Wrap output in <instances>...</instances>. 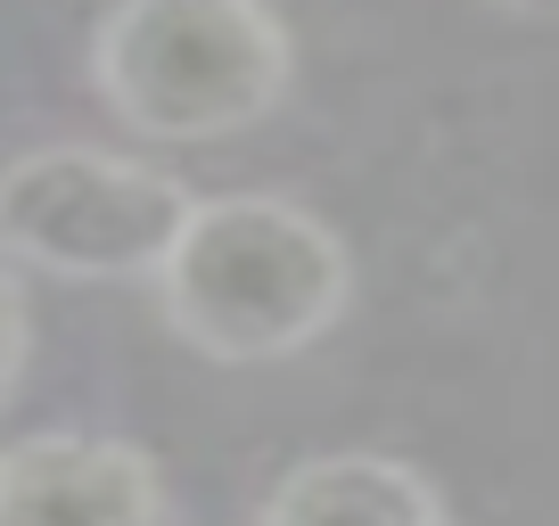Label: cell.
Returning <instances> with one entry per match:
<instances>
[{
  "mask_svg": "<svg viewBox=\"0 0 559 526\" xmlns=\"http://www.w3.org/2000/svg\"><path fill=\"white\" fill-rule=\"evenodd\" d=\"M157 304L206 362H288L354 304V255L297 198H198L157 272Z\"/></svg>",
  "mask_w": 559,
  "mask_h": 526,
  "instance_id": "1",
  "label": "cell"
},
{
  "mask_svg": "<svg viewBox=\"0 0 559 526\" xmlns=\"http://www.w3.org/2000/svg\"><path fill=\"white\" fill-rule=\"evenodd\" d=\"M297 41L272 0H116L91 34V91L140 141H230L288 99Z\"/></svg>",
  "mask_w": 559,
  "mask_h": 526,
  "instance_id": "2",
  "label": "cell"
},
{
  "mask_svg": "<svg viewBox=\"0 0 559 526\" xmlns=\"http://www.w3.org/2000/svg\"><path fill=\"white\" fill-rule=\"evenodd\" d=\"M198 198L116 148H34L0 165V263L50 280H157Z\"/></svg>",
  "mask_w": 559,
  "mask_h": 526,
  "instance_id": "3",
  "label": "cell"
},
{
  "mask_svg": "<svg viewBox=\"0 0 559 526\" xmlns=\"http://www.w3.org/2000/svg\"><path fill=\"white\" fill-rule=\"evenodd\" d=\"M0 526H165V477L116 437H25L0 453Z\"/></svg>",
  "mask_w": 559,
  "mask_h": 526,
  "instance_id": "4",
  "label": "cell"
},
{
  "mask_svg": "<svg viewBox=\"0 0 559 526\" xmlns=\"http://www.w3.org/2000/svg\"><path fill=\"white\" fill-rule=\"evenodd\" d=\"M255 526H453V510L395 453H321L263 493Z\"/></svg>",
  "mask_w": 559,
  "mask_h": 526,
  "instance_id": "5",
  "label": "cell"
},
{
  "mask_svg": "<svg viewBox=\"0 0 559 526\" xmlns=\"http://www.w3.org/2000/svg\"><path fill=\"white\" fill-rule=\"evenodd\" d=\"M25 354H34V313H25V288H17V272H0V404L17 395V379H25Z\"/></svg>",
  "mask_w": 559,
  "mask_h": 526,
  "instance_id": "6",
  "label": "cell"
},
{
  "mask_svg": "<svg viewBox=\"0 0 559 526\" xmlns=\"http://www.w3.org/2000/svg\"><path fill=\"white\" fill-rule=\"evenodd\" d=\"M486 9H502V17H559V0H486Z\"/></svg>",
  "mask_w": 559,
  "mask_h": 526,
  "instance_id": "7",
  "label": "cell"
}]
</instances>
